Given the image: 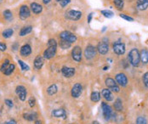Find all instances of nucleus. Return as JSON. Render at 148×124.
Here are the masks:
<instances>
[{"mask_svg": "<svg viewBox=\"0 0 148 124\" xmlns=\"http://www.w3.org/2000/svg\"><path fill=\"white\" fill-rule=\"evenodd\" d=\"M56 48H57V44L54 39H50L48 42V48L44 51V58L50 59L53 58L56 53Z\"/></svg>", "mask_w": 148, "mask_h": 124, "instance_id": "obj_1", "label": "nucleus"}, {"mask_svg": "<svg viewBox=\"0 0 148 124\" xmlns=\"http://www.w3.org/2000/svg\"><path fill=\"white\" fill-rule=\"evenodd\" d=\"M128 60H130V64L133 66H137L139 65L140 60V56L136 48H133L130 52V54H128Z\"/></svg>", "mask_w": 148, "mask_h": 124, "instance_id": "obj_2", "label": "nucleus"}, {"mask_svg": "<svg viewBox=\"0 0 148 124\" xmlns=\"http://www.w3.org/2000/svg\"><path fill=\"white\" fill-rule=\"evenodd\" d=\"M60 38L62 39V40H65L69 42V43H73V42H76L77 41V37L74 34H72V32H62L60 34Z\"/></svg>", "mask_w": 148, "mask_h": 124, "instance_id": "obj_3", "label": "nucleus"}, {"mask_svg": "<svg viewBox=\"0 0 148 124\" xmlns=\"http://www.w3.org/2000/svg\"><path fill=\"white\" fill-rule=\"evenodd\" d=\"M101 108H102V112H103V116H104L106 120H109L111 118V116L112 115V111L111 107L109 106L106 103H102L101 104Z\"/></svg>", "mask_w": 148, "mask_h": 124, "instance_id": "obj_4", "label": "nucleus"}, {"mask_svg": "<svg viewBox=\"0 0 148 124\" xmlns=\"http://www.w3.org/2000/svg\"><path fill=\"white\" fill-rule=\"evenodd\" d=\"M66 18H68L72 21H78L82 17V13L78 10H69L66 12Z\"/></svg>", "mask_w": 148, "mask_h": 124, "instance_id": "obj_5", "label": "nucleus"}, {"mask_svg": "<svg viewBox=\"0 0 148 124\" xmlns=\"http://www.w3.org/2000/svg\"><path fill=\"white\" fill-rule=\"evenodd\" d=\"M95 54H96V48L94 46H92V45H89L84 51V55L86 59L91 60V59H93L95 56Z\"/></svg>", "mask_w": 148, "mask_h": 124, "instance_id": "obj_6", "label": "nucleus"}, {"mask_svg": "<svg viewBox=\"0 0 148 124\" xmlns=\"http://www.w3.org/2000/svg\"><path fill=\"white\" fill-rule=\"evenodd\" d=\"M106 85L110 90L113 91V92H119V87L118 86L117 83H115V81L112 78H107L106 80Z\"/></svg>", "mask_w": 148, "mask_h": 124, "instance_id": "obj_7", "label": "nucleus"}, {"mask_svg": "<svg viewBox=\"0 0 148 124\" xmlns=\"http://www.w3.org/2000/svg\"><path fill=\"white\" fill-rule=\"evenodd\" d=\"M72 58L74 60L79 62L82 59V49L79 46H76L73 48L72 52Z\"/></svg>", "mask_w": 148, "mask_h": 124, "instance_id": "obj_8", "label": "nucleus"}, {"mask_svg": "<svg viewBox=\"0 0 148 124\" xmlns=\"http://www.w3.org/2000/svg\"><path fill=\"white\" fill-rule=\"evenodd\" d=\"M113 51L117 54H124L125 53V46L123 43L117 42L113 44Z\"/></svg>", "mask_w": 148, "mask_h": 124, "instance_id": "obj_9", "label": "nucleus"}, {"mask_svg": "<svg viewBox=\"0 0 148 124\" xmlns=\"http://www.w3.org/2000/svg\"><path fill=\"white\" fill-rule=\"evenodd\" d=\"M15 92L18 94V97L21 101H24L27 98V89L24 86H18L15 89Z\"/></svg>", "mask_w": 148, "mask_h": 124, "instance_id": "obj_10", "label": "nucleus"}, {"mask_svg": "<svg viewBox=\"0 0 148 124\" xmlns=\"http://www.w3.org/2000/svg\"><path fill=\"white\" fill-rule=\"evenodd\" d=\"M82 91H83V88L81 86V84L76 83L72 89V96L73 98H78L80 96V94H82Z\"/></svg>", "mask_w": 148, "mask_h": 124, "instance_id": "obj_11", "label": "nucleus"}, {"mask_svg": "<svg viewBox=\"0 0 148 124\" xmlns=\"http://www.w3.org/2000/svg\"><path fill=\"white\" fill-rule=\"evenodd\" d=\"M116 81H117V83L119 84V85L123 86V87L126 86L128 83V79L124 73L118 74L117 76H116Z\"/></svg>", "mask_w": 148, "mask_h": 124, "instance_id": "obj_12", "label": "nucleus"}, {"mask_svg": "<svg viewBox=\"0 0 148 124\" xmlns=\"http://www.w3.org/2000/svg\"><path fill=\"white\" fill-rule=\"evenodd\" d=\"M61 72L66 77H72L75 74V68L64 66L61 69Z\"/></svg>", "mask_w": 148, "mask_h": 124, "instance_id": "obj_13", "label": "nucleus"}, {"mask_svg": "<svg viewBox=\"0 0 148 124\" xmlns=\"http://www.w3.org/2000/svg\"><path fill=\"white\" fill-rule=\"evenodd\" d=\"M30 16V9L27 5H22L20 9V17L21 19H27Z\"/></svg>", "mask_w": 148, "mask_h": 124, "instance_id": "obj_14", "label": "nucleus"}, {"mask_svg": "<svg viewBox=\"0 0 148 124\" xmlns=\"http://www.w3.org/2000/svg\"><path fill=\"white\" fill-rule=\"evenodd\" d=\"M97 49H98V52L101 54H106L109 50L108 44L107 43V42H101V43L99 44Z\"/></svg>", "mask_w": 148, "mask_h": 124, "instance_id": "obj_15", "label": "nucleus"}, {"mask_svg": "<svg viewBox=\"0 0 148 124\" xmlns=\"http://www.w3.org/2000/svg\"><path fill=\"white\" fill-rule=\"evenodd\" d=\"M44 59L43 56H41V55H38V56L36 57L34 60V66L36 69L39 70L42 68V66H44Z\"/></svg>", "mask_w": 148, "mask_h": 124, "instance_id": "obj_16", "label": "nucleus"}, {"mask_svg": "<svg viewBox=\"0 0 148 124\" xmlns=\"http://www.w3.org/2000/svg\"><path fill=\"white\" fill-rule=\"evenodd\" d=\"M51 115L54 117H63L64 119L66 118V111L64 110L63 109H56V110H54Z\"/></svg>", "mask_w": 148, "mask_h": 124, "instance_id": "obj_17", "label": "nucleus"}, {"mask_svg": "<svg viewBox=\"0 0 148 124\" xmlns=\"http://www.w3.org/2000/svg\"><path fill=\"white\" fill-rule=\"evenodd\" d=\"M32 53V48L30 47V45L25 44L21 48V54L22 56H28L29 54H31Z\"/></svg>", "mask_w": 148, "mask_h": 124, "instance_id": "obj_18", "label": "nucleus"}, {"mask_svg": "<svg viewBox=\"0 0 148 124\" xmlns=\"http://www.w3.org/2000/svg\"><path fill=\"white\" fill-rule=\"evenodd\" d=\"M101 94H102V96L104 97V99L106 100H107V101H112V100H113V96H112V94L111 92V90L110 89H103L102 90V92H101Z\"/></svg>", "mask_w": 148, "mask_h": 124, "instance_id": "obj_19", "label": "nucleus"}, {"mask_svg": "<svg viewBox=\"0 0 148 124\" xmlns=\"http://www.w3.org/2000/svg\"><path fill=\"white\" fill-rule=\"evenodd\" d=\"M137 8L140 10H145L148 8V0H138Z\"/></svg>", "mask_w": 148, "mask_h": 124, "instance_id": "obj_20", "label": "nucleus"}, {"mask_svg": "<svg viewBox=\"0 0 148 124\" xmlns=\"http://www.w3.org/2000/svg\"><path fill=\"white\" fill-rule=\"evenodd\" d=\"M31 9L35 14H39V13H41L42 10H43V7H42L40 4H37V3H32Z\"/></svg>", "mask_w": 148, "mask_h": 124, "instance_id": "obj_21", "label": "nucleus"}, {"mask_svg": "<svg viewBox=\"0 0 148 124\" xmlns=\"http://www.w3.org/2000/svg\"><path fill=\"white\" fill-rule=\"evenodd\" d=\"M140 60L144 64L148 63V51L146 49H143L140 53Z\"/></svg>", "mask_w": 148, "mask_h": 124, "instance_id": "obj_22", "label": "nucleus"}, {"mask_svg": "<svg viewBox=\"0 0 148 124\" xmlns=\"http://www.w3.org/2000/svg\"><path fill=\"white\" fill-rule=\"evenodd\" d=\"M33 30V27L31 26H28V27H24L23 28H21V30L20 31V36L23 37V36H26L27 34L30 33Z\"/></svg>", "mask_w": 148, "mask_h": 124, "instance_id": "obj_23", "label": "nucleus"}, {"mask_svg": "<svg viewBox=\"0 0 148 124\" xmlns=\"http://www.w3.org/2000/svg\"><path fill=\"white\" fill-rule=\"evenodd\" d=\"M57 86L56 85V84H53V85H51L50 86L49 88H48V89H47V93L49 95H54V94H56L57 92Z\"/></svg>", "mask_w": 148, "mask_h": 124, "instance_id": "obj_24", "label": "nucleus"}, {"mask_svg": "<svg viewBox=\"0 0 148 124\" xmlns=\"http://www.w3.org/2000/svg\"><path fill=\"white\" fill-rule=\"evenodd\" d=\"M101 100V94L97 91H95L91 94V100L93 102H98Z\"/></svg>", "mask_w": 148, "mask_h": 124, "instance_id": "obj_25", "label": "nucleus"}, {"mask_svg": "<svg viewBox=\"0 0 148 124\" xmlns=\"http://www.w3.org/2000/svg\"><path fill=\"white\" fill-rule=\"evenodd\" d=\"M13 33H14V31H13L12 29L9 28V29H6V30H4V32H3L2 35L4 38H9L13 35Z\"/></svg>", "mask_w": 148, "mask_h": 124, "instance_id": "obj_26", "label": "nucleus"}, {"mask_svg": "<svg viewBox=\"0 0 148 124\" xmlns=\"http://www.w3.org/2000/svg\"><path fill=\"white\" fill-rule=\"evenodd\" d=\"M114 107L116 110H118V111H120V110H123V104H122V100L120 99H118L116 100V102L114 104Z\"/></svg>", "mask_w": 148, "mask_h": 124, "instance_id": "obj_27", "label": "nucleus"}, {"mask_svg": "<svg viewBox=\"0 0 148 124\" xmlns=\"http://www.w3.org/2000/svg\"><path fill=\"white\" fill-rule=\"evenodd\" d=\"M14 70H15V65L9 64V66H8L7 69L5 70V71H4V73L6 75V76H9V75H10L13 72V71H14Z\"/></svg>", "mask_w": 148, "mask_h": 124, "instance_id": "obj_28", "label": "nucleus"}, {"mask_svg": "<svg viewBox=\"0 0 148 124\" xmlns=\"http://www.w3.org/2000/svg\"><path fill=\"white\" fill-rule=\"evenodd\" d=\"M4 18L6 20H8V21H11L12 17H13L11 11L9 10V9H6V10L4 11Z\"/></svg>", "mask_w": 148, "mask_h": 124, "instance_id": "obj_29", "label": "nucleus"}, {"mask_svg": "<svg viewBox=\"0 0 148 124\" xmlns=\"http://www.w3.org/2000/svg\"><path fill=\"white\" fill-rule=\"evenodd\" d=\"M25 119H27L28 121H34L37 118V114L36 113H32V114H27V115H24Z\"/></svg>", "mask_w": 148, "mask_h": 124, "instance_id": "obj_30", "label": "nucleus"}, {"mask_svg": "<svg viewBox=\"0 0 148 124\" xmlns=\"http://www.w3.org/2000/svg\"><path fill=\"white\" fill-rule=\"evenodd\" d=\"M101 14L107 18H112L113 17V12L111 11V10H102L101 11Z\"/></svg>", "mask_w": 148, "mask_h": 124, "instance_id": "obj_31", "label": "nucleus"}, {"mask_svg": "<svg viewBox=\"0 0 148 124\" xmlns=\"http://www.w3.org/2000/svg\"><path fill=\"white\" fill-rule=\"evenodd\" d=\"M18 63H19V65H20L21 69L22 71H28L29 69H30V67H29L26 63H24V62L22 61V60H18Z\"/></svg>", "mask_w": 148, "mask_h": 124, "instance_id": "obj_32", "label": "nucleus"}, {"mask_svg": "<svg viewBox=\"0 0 148 124\" xmlns=\"http://www.w3.org/2000/svg\"><path fill=\"white\" fill-rule=\"evenodd\" d=\"M114 4L118 9H122L124 7V0H114Z\"/></svg>", "mask_w": 148, "mask_h": 124, "instance_id": "obj_33", "label": "nucleus"}, {"mask_svg": "<svg viewBox=\"0 0 148 124\" xmlns=\"http://www.w3.org/2000/svg\"><path fill=\"white\" fill-rule=\"evenodd\" d=\"M9 66V60H4V64L2 65V66H1V68H0V70H1L2 72H4L5 70L7 69Z\"/></svg>", "mask_w": 148, "mask_h": 124, "instance_id": "obj_34", "label": "nucleus"}, {"mask_svg": "<svg viewBox=\"0 0 148 124\" xmlns=\"http://www.w3.org/2000/svg\"><path fill=\"white\" fill-rule=\"evenodd\" d=\"M136 124H147V120L144 116H139L136 120Z\"/></svg>", "mask_w": 148, "mask_h": 124, "instance_id": "obj_35", "label": "nucleus"}, {"mask_svg": "<svg viewBox=\"0 0 148 124\" xmlns=\"http://www.w3.org/2000/svg\"><path fill=\"white\" fill-rule=\"evenodd\" d=\"M60 46H61V48H64V49H66V48H68L71 46V43H69V42H67V41L63 40L61 43H60Z\"/></svg>", "mask_w": 148, "mask_h": 124, "instance_id": "obj_36", "label": "nucleus"}, {"mask_svg": "<svg viewBox=\"0 0 148 124\" xmlns=\"http://www.w3.org/2000/svg\"><path fill=\"white\" fill-rule=\"evenodd\" d=\"M143 83L145 84V86L148 88V72L145 73L143 76Z\"/></svg>", "mask_w": 148, "mask_h": 124, "instance_id": "obj_37", "label": "nucleus"}, {"mask_svg": "<svg viewBox=\"0 0 148 124\" xmlns=\"http://www.w3.org/2000/svg\"><path fill=\"white\" fill-rule=\"evenodd\" d=\"M28 103H29L30 107H33L35 106V103H36V100H35V99L33 97H31L28 100Z\"/></svg>", "mask_w": 148, "mask_h": 124, "instance_id": "obj_38", "label": "nucleus"}, {"mask_svg": "<svg viewBox=\"0 0 148 124\" xmlns=\"http://www.w3.org/2000/svg\"><path fill=\"white\" fill-rule=\"evenodd\" d=\"M120 17H122V18L124 19V20H126V21H134V19L132 18V17H130V16L125 15L124 14H121L120 15Z\"/></svg>", "mask_w": 148, "mask_h": 124, "instance_id": "obj_39", "label": "nucleus"}, {"mask_svg": "<svg viewBox=\"0 0 148 124\" xmlns=\"http://www.w3.org/2000/svg\"><path fill=\"white\" fill-rule=\"evenodd\" d=\"M71 0H62V1H60V6L61 7H65L66 5H67L70 3Z\"/></svg>", "mask_w": 148, "mask_h": 124, "instance_id": "obj_40", "label": "nucleus"}, {"mask_svg": "<svg viewBox=\"0 0 148 124\" xmlns=\"http://www.w3.org/2000/svg\"><path fill=\"white\" fill-rule=\"evenodd\" d=\"M5 104L9 107V108L13 107V102L10 100H5Z\"/></svg>", "mask_w": 148, "mask_h": 124, "instance_id": "obj_41", "label": "nucleus"}, {"mask_svg": "<svg viewBox=\"0 0 148 124\" xmlns=\"http://www.w3.org/2000/svg\"><path fill=\"white\" fill-rule=\"evenodd\" d=\"M6 48H7L6 44H3V43H0V51H5Z\"/></svg>", "mask_w": 148, "mask_h": 124, "instance_id": "obj_42", "label": "nucleus"}, {"mask_svg": "<svg viewBox=\"0 0 148 124\" xmlns=\"http://www.w3.org/2000/svg\"><path fill=\"white\" fill-rule=\"evenodd\" d=\"M6 124H17L16 123V122H15V120H13V119H11L10 121H9L8 122H5Z\"/></svg>", "mask_w": 148, "mask_h": 124, "instance_id": "obj_43", "label": "nucleus"}, {"mask_svg": "<svg viewBox=\"0 0 148 124\" xmlns=\"http://www.w3.org/2000/svg\"><path fill=\"white\" fill-rule=\"evenodd\" d=\"M92 13H90V14L89 15V17H88V22L89 23H90V21H91V19H92Z\"/></svg>", "mask_w": 148, "mask_h": 124, "instance_id": "obj_44", "label": "nucleus"}, {"mask_svg": "<svg viewBox=\"0 0 148 124\" xmlns=\"http://www.w3.org/2000/svg\"><path fill=\"white\" fill-rule=\"evenodd\" d=\"M43 2H44L45 4H49V3L50 2V0H43Z\"/></svg>", "mask_w": 148, "mask_h": 124, "instance_id": "obj_45", "label": "nucleus"}, {"mask_svg": "<svg viewBox=\"0 0 148 124\" xmlns=\"http://www.w3.org/2000/svg\"><path fill=\"white\" fill-rule=\"evenodd\" d=\"M35 124H42V122H40V121H36V122H35Z\"/></svg>", "mask_w": 148, "mask_h": 124, "instance_id": "obj_46", "label": "nucleus"}, {"mask_svg": "<svg viewBox=\"0 0 148 124\" xmlns=\"http://www.w3.org/2000/svg\"><path fill=\"white\" fill-rule=\"evenodd\" d=\"M93 124H100L97 121H94V122H93Z\"/></svg>", "mask_w": 148, "mask_h": 124, "instance_id": "obj_47", "label": "nucleus"}, {"mask_svg": "<svg viewBox=\"0 0 148 124\" xmlns=\"http://www.w3.org/2000/svg\"><path fill=\"white\" fill-rule=\"evenodd\" d=\"M58 2H60V1H62V0H57Z\"/></svg>", "mask_w": 148, "mask_h": 124, "instance_id": "obj_48", "label": "nucleus"}, {"mask_svg": "<svg viewBox=\"0 0 148 124\" xmlns=\"http://www.w3.org/2000/svg\"><path fill=\"white\" fill-rule=\"evenodd\" d=\"M4 124H6V123H4Z\"/></svg>", "mask_w": 148, "mask_h": 124, "instance_id": "obj_49", "label": "nucleus"}]
</instances>
